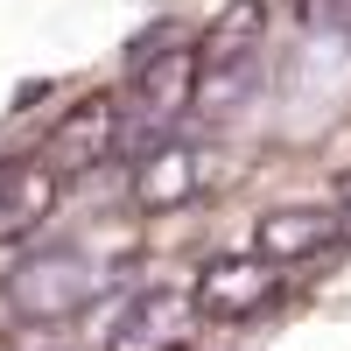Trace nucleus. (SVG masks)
Here are the masks:
<instances>
[{"label": "nucleus", "instance_id": "nucleus-1", "mask_svg": "<svg viewBox=\"0 0 351 351\" xmlns=\"http://www.w3.org/2000/svg\"><path fill=\"white\" fill-rule=\"evenodd\" d=\"M99 281H106V274H99L84 253H43V260H28V267L8 281V295H14V309H28V316H64V309H77V302H92Z\"/></svg>", "mask_w": 351, "mask_h": 351}, {"label": "nucleus", "instance_id": "nucleus-2", "mask_svg": "<svg viewBox=\"0 0 351 351\" xmlns=\"http://www.w3.org/2000/svg\"><path fill=\"white\" fill-rule=\"evenodd\" d=\"M274 267H267V253H232V260H211V267L197 274V309L204 316H253V309H267L274 302Z\"/></svg>", "mask_w": 351, "mask_h": 351}, {"label": "nucleus", "instance_id": "nucleus-3", "mask_svg": "<svg viewBox=\"0 0 351 351\" xmlns=\"http://www.w3.org/2000/svg\"><path fill=\"white\" fill-rule=\"evenodd\" d=\"M197 190H204V155L190 141H176V134L134 169V204L141 211H176V204H190Z\"/></svg>", "mask_w": 351, "mask_h": 351}, {"label": "nucleus", "instance_id": "nucleus-4", "mask_svg": "<svg viewBox=\"0 0 351 351\" xmlns=\"http://www.w3.org/2000/svg\"><path fill=\"white\" fill-rule=\"evenodd\" d=\"M190 309L197 302H183V295H141L120 316V330H112L106 351H176L183 330H190Z\"/></svg>", "mask_w": 351, "mask_h": 351}, {"label": "nucleus", "instance_id": "nucleus-5", "mask_svg": "<svg viewBox=\"0 0 351 351\" xmlns=\"http://www.w3.org/2000/svg\"><path fill=\"white\" fill-rule=\"evenodd\" d=\"M49 155H56V162H99V155H120V99L77 106L71 120L49 134Z\"/></svg>", "mask_w": 351, "mask_h": 351}, {"label": "nucleus", "instance_id": "nucleus-6", "mask_svg": "<svg viewBox=\"0 0 351 351\" xmlns=\"http://www.w3.org/2000/svg\"><path fill=\"white\" fill-rule=\"evenodd\" d=\"M337 239V218L330 211H309V204H295V211H267L253 232V246L267 253V260H302L316 246H330Z\"/></svg>", "mask_w": 351, "mask_h": 351}, {"label": "nucleus", "instance_id": "nucleus-7", "mask_svg": "<svg viewBox=\"0 0 351 351\" xmlns=\"http://www.w3.org/2000/svg\"><path fill=\"white\" fill-rule=\"evenodd\" d=\"M56 211V169H14L8 197H0V239H28L43 218Z\"/></svg>", "mask_w": 351, "mask_h": 351}, {"label": "nucleus", "instance_id": "nucleus-8", "mask_svg": "<svg viewBox=\"0 0 351 351\" xmlns=\"http://www.w3.org/2000/svg\"><path fill=\"white\" fill-rule=\"evenodd\" d=\"M211 64H218V71L197 84V106H204V112H225V106L246 99V84H253V56L239 49V56H211Z\"/></svg>", "mask_w": 351, "mask_h": 351}, {"label": "nucleus", "instance_id": "nucleus-9", "mask_svg": "<svg viewBox=\"0 0 351 351\" xmlns=\"http://www.w3.org/2000/svg\"><path fill=\"white\" fill-rule=\"evenodd\" d=\"M337 239L351 246V183H344V211H337Z\"/></svg>", "mask_w": 351, "mask_h": 351}, {"label": "nucleus", "instance_id": "nucleus-10", "mask_svg": "<svg viewBox=\"0 0 351 351\" xmlns=\"http://www.w3.org/2000/svg\"><path fill=\"white\" fill-rule=\"evenodd\" d=\"M8 183H14V169H0V197H8Z\"/></svg>", "mask_w": 351, "mask_h": 351}]
</instances>
